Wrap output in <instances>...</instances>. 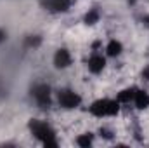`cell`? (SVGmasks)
<instances>
[{
	"label": "cell",
	"instance_id": "1",
	"mask_svg": "<svg viewBox=\"0 0 149 148\" xmlns=\"http://www.w3.org/2000/svg\"><path fill=\"white\" fill-rule=\"evenodd\" d=\"M30 129H31V132L37 136L45 147H57L56 132L52 131V127H50L47 122H42V120H31V122H30Z\"/></svg>",
	"mask_w": 149,
	"mask_h": 148
},
{
	"label": "cell",
	"instance_id": "2",
	"mask_svg": "<svg viewBox=\"0 0 149 148\" xmlns=\"http://www.w3.org/2000/svg\"><path fill=\"white\" fill-rule=\"evenodd\" d=\"M118 111H120L118 99H97L90 106V113L95 117H113Z\"/></svg>",
	"mask_w": 149,
	"mask_h": 148
},
{
	"label": "cell",
	"instance_id": "3",
	"mask_svg": "<svg viewBox=\"0 0 149 148\" xmlns=\"http://www.w3.org/2000/svg\"><path fill=\"white\" fill-rule=\"evenodd\" d=\"M80 103H81V98H80L74 91H71V89H63V91H59V105H61L63 108L71 110V108L80 106Z\"/></svg>",
	"mask_w": 149,
	"mask_h": 148
},
{
	"label": "cell",
	"instance_id": "4",
	"mask_svg": "<svg viewBox=\"0 0 149 148\" xmlns=\"http://www.w3.org/2000/svg\"><path fill=\"white\" fill-rule=\"evenodd\" d=\"M33 96L37 99V103L42 108H47L50 105V87L47 84H38L33 87Z\"/></svg>",
	"mask_w": 149,
	"mask_h": 148
},
{
	"label": "cell",
	"instance_id": "5",
	"mask_svg": "<svg viewBox=\"0 0 149 148\" xmlns=\"http://www.w3.org/2000/svg\"><path fill=\"white\" fill-rule=\"evenodd\" d=\"M40 4L50 12H66L71 5V0H40Z\"/></svg>",
	"mask_w": 149,
	"mask_h": 148
},
{
	"label": "cell",
	"instance_id": "6",
	"mask_svg": "<svg viewBox=\"0 0 149 148\" xmlns=\"http://www.w3.org/2000/svg\"><path fill=\"white\" fill-rule=\"evenodd\" d=\"M54 65L56 68H68L71 65V54L66 49H59L54 56Z\"/></svg>",
	"mask_w": 149,
	"mask_h": 148
},
{
	"label": "cell",
	"instance_id": "7",
	"mask_svg": "<svg viewBox=\"0 0 149 148\" xmlns=\"http://www.w3.org/2000/svg\"><path fill=\"white\" fill-rule=\"evenodd\" d=\"M104 66H106V59H104L101 54H94V56L88 59V70H90L92 73H101Z\"/></svg>",
	"mask_w": 149,
	"mask_h": 148
},
{
	"label": "cell",
	"instance_id": "8",
	"mask_svg": "<svg viewBox=\"0 0 149 148\" xmlns=\"http://www.w3.org/2000/svg\"><path fill=\"white\" fill-rule=\"evenodd\" d=\"M134 103L139 110H144L149 106V92L146 91H135V98H134Z\"/></svg>",
	"mask_w": 149,
	"mask_h": 148
},
{
	"label": "cell",
	"instance_id": "9",
	"mask_svg": "<svg viewBox=\"0 0 149 148\" xmlns=\"http://www.w3.org/2000/svg\"><path fill=\"white\" fill-rule=\"evenodd\" d=\"M135 91L137 89H134V87H130V89H123L120 94H118V101L120 103H130V101H134V98H135Z\"/></svg>",
	"mask_w": 149,
	"mask_h": 148
},
{
	"label": "cell",
	"instance_id": "10",
	"mask_svg": "<svg viewBox=\"0 0 149 148\" xmlns=\"http://www.w3.org/2000/svg\"><path fill=\"white\" fill-rule=\"evenodd\" d=\"M121 49H123V45H121L118 40H111V42L108 44V47H106V51H108L109 56H120V54H121Z\"/></svg>",
	"mask_w": 149,
	"mask_h": 148
},
{
	"label": "cell",
	"instance_id": "11",
	"mask_svg": "<svg viewBox=\"0 0 149 148\" xmlns=\"http://www.w3.org/2000/svg\"><path fill=\"white\" fill-rule=\"evenodd\" d=\"M99 21V11L97 9H90L87 14H85V23L87 25H95Z\"/></svg>",
	"mask_w": 149,
	"mask_h": 148
},
{
	"label": "cell",
	"instance_id": "12",
	"mask_svg": "<svg viewBox=\"0 0 149 148\" xmlns=\"http://www.w3.org/2000/svg\"><path fill=\"white\" fill-rule=\"evenodd\" d=\"M76 143H78V147H81V148H88L92 145V136L90 134H83V136H80L76 140Z\"/></svg>",
	"mask_w": 149,
	"mask_h": 148
},
{
	"label": "cell",
	"instance_id": "13",
	"mask_svg": "<svg viewBox=\"0 0 149 148\" xmlns=\"http://www.w3.org/2000/svg\"><path fill=\"white\" fill-rule=\"evenodd\" d=\"M40 42H42V38L37 37V35L28 38V45H30V47H38V45H40Z\"/></svg>",
	"mask_w": 149,
	"mask_h": 148
},
{
	"label": "cell",
	"instance_id": "14",
	"mask_svg": "<svg viewBox=\"0 0 149 148\" xmlns=\"http://www.w3.org/2000/svg\"><path fill=\"white\" fill-rule=\"evenodd\" d=\"M142 77H144L146 80H149V66H146V68L142 70Z\"/></svg>",
	"mask_w": 149,
	"mask_h": 148
},
{
	"label": "cell",
	"instance_id": "15",
	"mask_svg": "<svg viewBox=\"0 0 149 148\" xmlns=\"http://www.w3.org/2000/svg\"><path fill=\"white\" fill-rule=\"evenodd\" d=\"M5 37H7V33H5L3 30H0V44H2L3 40H5Z\"/></svg>",
	"mask_w": 149,
	"mask_h": 148
},
{
	"label": "cell",
	"instance_id": "16",
	"mask_svg": "<svg viewBox=\"0 0 149 148\" xmlns=\"http://www.w3.org/2000/svg\"><path fill=\"white\" fill-rule=\"evenodd\" d=\"M101 134H104L106 138H111V132H109V131H106V129H101Z\"/></svg>",
	"mask_w": 149,
	"mask_h": 148
},
{
	"label": "cell",
	"instance_id": "17",
	"mask_svg": "<svg viewBox=\"0 0 149 148\" xmlns=\"http://www.w3.org/2000/svg\"><path fill=\"white\" fill-rule=\"evenodd\" d=\"M142 23H144V25H146V26L149 28V16H144V19H142Z\"/></svg>",
	"mask_w": 149,
	"mask_h": 148
}]
</instances>
